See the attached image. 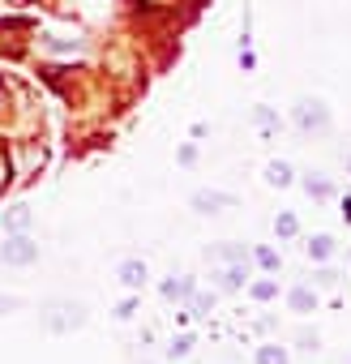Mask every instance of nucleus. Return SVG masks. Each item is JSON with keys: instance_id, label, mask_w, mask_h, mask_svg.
Instances as JSON below:
<instances>
[{"instance_id": "1", "label": "nucleus", "mask_w": 351, "mask_h": 364, "mask_svg": "<svg viewBox=\"0 0 351 364\" xmlns=\"http://www.w3.org/2000/svg\"><path fill=\"white\" fill-rule=\"evenodd\" d=\"M86 321H90V309L73 296H52L39 304V326L48 334H77V330H86Z\"/></svg>"}, {"instance_id": "2", "label": "nucleus", "mask_w": 351, "mask_h": 364, "mask_svg": "<svg viewBox=\"0 0 351 364\" xmlns=\"http://www.w3.org/2000/svg\"><path fill=\"white\" fill-rule=\"evenodd\" d=\"M291 124H296L304 137H313V133H330V124H334L330 103H325L321 95H296V103H291Z\"/></svg>"}, {"instance_id": "3", "label": "nucleus", "mask_w": 351, "mask_h": 364, "mask_svg": "<svg viewBox=\"0 0 351 364\" xmlns=\"http://www.w3.org/2000/svg\"><path fill=\"white\" fill-rule=\"evenodd\" d=\"M236 206H240V198H236V193H223V189H193V193H189V210L202 215V219L227 215V210H236Z\"/></svg>"}, {"instance_id": "4", "label": "nucleus", "mask_w": 351, "mask_h": 364, "mask_svg": "<svg viewBox=\"0 0 351 364\" xmlns=\"http://www.w3.org/2000/svg\"><path fill=\"white\" fill-rule=\"evenodd\" d=\"M0 262H5V266H35L39 262V245L26 236V232H9L5 236V245H0Z\"/></svg>"}, {"instance_id": "5", "label": "nucleus", "mask_w": 351, "mask_h": 364, "mask_svg": "<svg viewBox=\"0 0 351 364\" xmlns=\"http://www.w3.org/2000/svg\"><path fill=\"white\" fill-rule=\"evenodd\" d=\"M210 279H215V287H219V291L236 296V291H244V287H249V279H253V262H223Z\"/></svg>"}, {"instance_id": "6", "label": "nucleus", "mask_w": 351, "mask_h": 364, "mask_svg": "<svg viewBox=\"0 0 351 364\" xmlns=\"http://www.w3.org/2000/svg\"><path fill=\"white\" fill-rule=\"evenodd\" d=\"M193 291H198V279L193 274H167V279H158V296L167 304H189Z\"/></svg>"}, {"instance_id": "7", "label": "nucleus", "mask_w": 351, "mask_h": 364, "mask_svg": "<svg viewBox=\"0 0 351 364\" xmlns=\"http://www.w3.org/2000/svg\"><path fill=\"white\" fill-rule=\"evenodd\" d=\"M116 283H120L124 291H146V283H150V266H146L141 257H124V262L116 266Z\"/></svg>"}, {"instance_id": "8", "label": "nucleus", "mask_w": 351, "mask_h": 364, "mask_svg": "<svg viewBox=\"0 0 351 364\" xmlns=\"http://www.w3.org/2000/svg\"><path fill=\"white\" fill-rule=\"evenodd\" d=\"M317 304H321L317 287H308V283H291V287H287V309H291V313L308 317V313H317Z\"/></svg>"}, {"instance_id": "9", "label": "nucleus", "mask_w": 351, "mask_h": 364, "mask_svg": "<svg viewBox=\"0 0 351 364\" xmlns=\"http://www.w3.org/2000/svg\"><path fill=\"white\" fill-rule=\"evenodd\" d=\"M296 185L317 202V206H325V202H334V185L321 176V171H304V176H296Z\"/></svg>"}, {"instance_id": "10", "label": "nucleus", "mask_w": 351, "mask_h": 364, "mask_svg": "<svg viewBox=\"0 0 351 364\" xmlns=\"http://www.w3.org/2000/svg\"><path fill=\"white\" fill-rule=\"evenodd\" d=\"M193 347H198V334H193V330H180V334H171V338H167L163 360H167V364H185V360L193 355Z\"/></svg>"}, {"instance_id": "11", "label": "nucleus", "mask_w": 351, "mask_h": 364, "mask_svg": "<svg viewBox=\"0 0 351 364\" xmlns=\"http://www.w3.org/2000/svg\"><path fill=\"white\" fill-rule=\"evenodd\" d=\"M261 180H266L270 189H291V185H296V167H291L287 159H270L266 171H261Z\"/></svg>"}, {"instance_id": "12", "label": "nucleus", "mask_w": 351, "mask_h": 364, "mask_svg": "<svg viewBox=\"0 0 351 364\" xmlns=\"http://www.w3.org/2000/svg\"><path fill=\"white\" fill-rule=\"evenodd\" d=\"M304 253H308V262H317V266H325L334 253H338V240L330 236V232H317V236H308V245H304Z\"/></svg>"}, {"instance_id": "13", "label": "nucleus", "mask_w": 351, "mask_h": 364, "mask_svg": "<svg viewBox=\"0 0 351 364\" xmlns=\"http://www.w3.org/2000/svg\"><path fill=\"white\" fill-rule=\"evenodd\" d=\"M253 124L261 129V137H279V133H283V116H279L270 103H257V107H253Z\"/></svg>"}, {"instance_id": "14", "label": "nucleus", "mask_w": 351, "mask_h": 364, "mask_svg": "<svg viewBox=\"0 0 351 364\" xmlns=\"http://www.w3.org/2000/svg\"><path fill=\"white\" fill-rule=\"evenodd\" d=\"M253 266H257L261 274H279V270H283V253H279L274 245H253Z\"/></svg>"}, {"instance_id": "15", "label": "nucleus", "mask_w": 351, "mask_h": 364, "mask_svg": "<svg viewBox=\"0 0 351 364\" xmlns=\"http://www.w3.org/2000/svg\"><path fill=\"white\" fill-rule=\"evenodd\" d=\"M215 257H219V262H253V249L240 245V240H219V245H215Z\"/></svg>"}, {"instance_id": "16", "label": "nucleus", "mask_w": 351, "mask_h": 364, "mask_svg": "<svg viewBox=\"0 0 351 364\" xmlns=\"http://www.w3.org/2000/svg\"><path fill=\"white\" fill-rule=\"evenodd\" d=\"M244 291H249L257 304H270V300H279V279H270V274H266V279H249Z\"/></svg>"}, {"instance_id": "17", "label": "nucleus", "mask_w": 351, "mask_h": 364, "mask_svg": "<svg viewBox=\"0 0 351 364\" xmlns=\"http://www.w3.org/2000/svg\"><path fill=\"white\" fill-rule=\"evenodd\" d=\"M253 364H291V351L279 347V343H261V347L253 351Z\"/></svg>"}, {"instance_id": "18", "label": "nucleus", "mask_w": 351, "mask_h": 364, "mask_svg": "<svg viewBox=\"0 0 351 364\" xmlns=\"http://www.w3.org/2000/svg\"><path fill=\"white\" fill-rule=\"evenodd\" d=\"M274 236H279V240H296V236H300V219H296L291 210H279V215H274Z\"/></svg>"}, {"instance_id": "19", "label": "nucleus", "mask_w": 351, "mask_h": 364, "mask_svg": "<svg viewBox=\"0 0 351 364\" xmlns=\"http://www.w3.org/2000/svg\"><path fill=\"white\" fill-rule=\"evenodd\" d=\"M5 232H31V206H14V210H5Z\"/></svg>"}, {"instance_id": "20", "label": "nucleus", "mask_w": 351, "mask_h": 364, "mask_svg": "<svg viewBox=\"0 0 351 364\" xmlns=\"http://www.w3.org/2000/svg\"><path fill=\"white\" fill-rule=\"evenodd\" d=\"M185 309H189V317H210V309H215V291H193Z\"/></svg>"}, {"instance_id": "21", "label": "nucleus", "mask_w": 351, "mask_h": 364, "mask_svg": "<svg viewBox=\"0 0 351 364\" xmlns=\"http://www.w3.org/2000/svg\"><path fill=\"white\" fill-rule=\"evenodd\" d=\"M291 343H296V351H308V355H313V351H321V334H317V330H308V326H300V330L291 334Z\"/></svg>"}, {"instance_id": "22", "label": "nucleus", "mask_w": 351, "mask_h": 364, "mask_svg": "<svg viewBox=\"0 0 351 364\" xmlns=\"http://www.w3.org/2000/svg\"><path fill=\"white\" fill-rule=\"evenodd\" d=\"M137 304H141V291H129V296L116 304V313H112V317H116V321H133V317H137Z\"/></svg>"}, {"instance_id": "23", "label": "nucleus", "mask_w": 351, "mask_h": 364, "mask_svg": "<svg viewBox=\"0 0 351 364\" xmlns=\"http://www.w3.org/2000/svg\"><path fill=\"white\" fill-rule=\"evenodd\" d=\"M22 309H26V300H22V296L0 291V317H14V313H22Z\"/></svg>"}, {"instance_id": "24", "label": "nucleus", "mask_w": 351, "mask_h": 364, "mask_svg": "<svg viewBox=\"0 0 351 364\" xmlns=\"http://www.w3.org/2000/svg\"><path fill=\"white\" fill-rule=\"evenodd\" d=\"M313 283H317V287H338V274H334L330 266H321V270L313 274Z\"/></svg>"}, {"instance_id": "25", "label": "nucleus", "mask_w": 351, "mask_h": 364, "mask_svg": "<svg viewBox=\"0 0 351 364\" xmlns=\"http://www.w3.org/2000/svg\"><path fill=\"white\" fill-rule=\"evenodd\" d=\"M176 159H180V167H193V163H198V146H193V141L180 146V154H176Z\"/></svg>"}, {"instance_id": "26", "label": "nucleus", "mask_w": 351, "mask_h": 364, "mask_svg": "<svg viewBox=\"0 0 351 364\" xmlns=\"http://www.w3.org/2000/svg\"><path fill=\"white\" fill-rule=\"evenodd\" d=\"M240 69H244V73L257 69V52H253V48H240Z\"/></svg>"}, {"instance_id": "27", "label": "nucleus", "mask_w": 351, "mask_h": 364, "mask_svg": "<svg viewBox=\"0 0 351 364\" xmlns=\"http://www.w3.org/2000/svg\"><path fill=\"white\" fill-rule=\"evenodd\" d=\"M274 326H279V321H274V317H257V330H261V334H270V330H274Z\"/></svg>"}, {"instance_id": "28", "label": "nucleus", "mask_w": 351, "mask_h": 364, "mask_svg": "<svg viewBox=\"0 0 351 364\" xmlns=\"http://www.w3.org/2000/svg\"><path fill=\"white\" fill-rule=\"evenodd\" d=\"M342 219H347V223H351V198H347V202H342Z\"/></svg>"}, {"instance_id": "29", "label": "nucleus", "mask_w": 351, "mask_h": 364, "mask_svg": "<svg viewBox=\"0 0 351 364\" xmlns=\"http://www.w3.org/2000/svg\"><path fill=\"white\" fill-rule=\"evenodd\" d=\"M347 176H351V154H347Z\"/></svg>"}, {"instance_id": "30", "label": "nucleus", "mask_w": 351, "mask_h": 364, "mask_svg": "<svg viewBox=\"0 0 351 364\" xmlns=\"http://www.w3.org/2000/svg\"><path fill=\"white\" fill-rule=\"evenodd\" d=\"M141 364H154V360H141ZM158 364H167V360H158Z\"/></svg>"}, {"instance_id": "31", "label": "nucleus", "mask_w": 351, "mask_h": 364, "mask_svg": "<svg viewBox=\"0 0 351 364\" xmlns=\"http://www.w3.org/2000/svg\"><path fill=\"white\" fill-rule=\"evenodd\" d=\"M0 266H5V262H0Z\"/></svg>"}]
</instances>
